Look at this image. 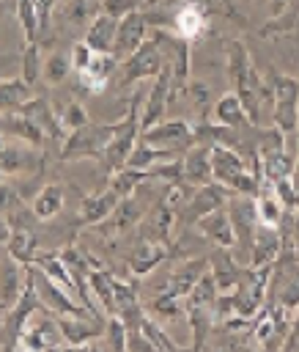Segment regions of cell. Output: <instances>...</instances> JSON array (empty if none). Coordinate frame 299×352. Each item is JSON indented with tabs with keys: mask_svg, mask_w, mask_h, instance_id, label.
Wrapping results in <instances>:
<instances>
[{
	"mask_svg": "<svg viewBox=\"0 0 299 352\" xmlns=\"http://www.w3.org/2000/svg\"><path fill=\"white\" fill-rule=\"evenodd\" d=\"M104 346L112 352H126V324L121 316H107L104 324Z\"/></svg>",
	"mask_w": 299,
	"mask_h": 352,
	"instance_id": "cell-44",
	"label": "cell"
},
{
	"mask_svg": "<svg viewBox=\"0 0 299 352\" xmlns=\"http://www.w3.org/2000/svg\"><path fill=\"white\" fill-rule=\"evenodd\" d=\"M14 16L22 25L25 41H38L41 36V16H38V3L36 0H16L14 3Z\"/></svg>",
	"mask_w": 299,
	"mask_h": 352,
	"instance_id": "cell-36",
	"label": "cell"
},
{
	"mask_svg": "<svg viewBox=\"0 0 299 352\" xmlns=\"http://www.w3.org/2000/svg\"><path fill=\"white\" fill-rule=\"evenodd\" d=\"M173 99H176V96H173V74H170V69L162 63V72L154 77V85H151V91H148V99H145V104H143V110H140V126L148 129V126H154L156 121H162L165 113H167V104H170Z\"/></svg>",
	"mask_w": 299,
	"mask_h": 352,
	"instance_id": "cell-9",
	"label": "cell"
},
{
	"mask_svg": "<svg viewBox=\"0 0 299 352\" xmlns=\"http://www.w3.org/2000/svg\"><path fill=\"white\" fill-rule=\"evenodd\" d=\"M14 206H19V195L14 192V187L0 184V214H8Z\"/></svg>",
	"mask_w": 299,
	"mask_h": 352,
	"instance_id": "cell-46",
	"label": "cell"
},
{
	"mask_svg": "<svg viewBox=\"0 0 299 352\" xmlns=\"http://www.w3.org/2000/svg\"><path fill=\"white\" fill-rule=\"evenodd\" d=\"M173 25H176V33H178L181 38L195 41V38L206 30L203 8H200V6H195V3H189V6L178 8V11H176V16H173Z\"/></svg>",
	"mask_w": 299,
	"mask_h": 352,
	"instance_id": "cell-33",
	"label": "cell"
},
{
	"mask_svg": "<svg viewBox=\"0 0 299 352\" xmlns=\"http://www.w3.org/2000/svg\"><path fill=\"white\" fill-rule=\"evenodd\" d=\"M187 96H189L192 110L200 116V121H206V116L211 113V91H208V85L200 82V80H189V85H187Z\"/></svg>",
	"mask_w": 299,
	"mask_h": 352,
	"instance_id": "cell-42",
	"label": "cell"
},
{
	"mask_svg": "<svg viewBox=\"0 0 299 352\" xmlns=\"http://www.w3.org/2000/svg\"><path fill=\"white\" fill-rule=\"evenodd\" d=\"M118 201H121V195L112 187H104V190H99L93 195H82L80 198V220L85 226L104 223L112 214V209L118 206Z\"/></svg>",
	"mask_w": 299,
	"mask_h": 352,
	"instance_id": "cell-23",
	"label": "cell"
},
{
	"mask_svg": "<svg viewBox=\"0 0 299 352\" xmlns=\"http://www.w3.org/2000/svg\"><path fill=\"white\" fill-rule=\"evenodd\" d=\"M143 214H145V206L140 204L137 192H134V195H126V198H121V201H118V206L112 209V214L101 223V234L121 236V234L132 231L134 226H140Z\"/></svg>",
	"mask_w": 299,
	"mask_h": 352,
	"instance_id": "cell-14",
	"label": "cell"
},
{
	"mask_svg": "<svg viewBox=\"0 0 299 352\" xmlns=\"http://www.w3.org/2000/svg\"><path fill=\"white\" fill-rule=\"evenodd\" d=\"M58 316V327H60V336H63V344L66 346H88L93 338L104 336V324L101 319H93V316H63V314H55Z\"/></svg>",
	"mask_w": 299,
	"mask_h": 352,
	"instance_id": "cell-12",
	"label": "cell"
},
{
	"mask_svg": "<svg viewBox=\"0 0 299 352\" xmlns=\"http://www.w3.org/2000/svg\"><path fill=\"white\" fill-rule=\"evenodd\" d=\"M266 6H269V19H277L280 14H285V11H288L291 0H266Z\"/></svg>",
	"mask_w": 299,
	"mask_h": 352,
	"instance_id": "cell-47",
	"label": "cell"
},
{
	"mask_svg": "<svg viewBox=\"0 0 299 352\" xmlns=\"http://www.w3.org/2000/svg\"><path fill=\"white\" fill-rule=\"evenodd\" d=\"M140 138H143L145 143H151V146L167 151V154L181 157L187 148L195 146V126L187 124V121H181V118H173V121H165V118H162V121H156L154 126L143 129Z\"/></svg>",
	"mask_w": 299,
	"mask_h": 352,
	"instance_id": "cell-4",
	"label": "cell"
},
{
	"mask_svg": "<svg viewBox=\"0 0 299 352\" xmlns=\"http://www.w3.org/2000/svg\"><path fill=\"white\" fill-rule=\"evenodd\" d=\"M145 179H148V170L123 165V168H118V170H112V173L107 176V187H112L121 198H126V195H134V192L143 187Z\"/></svg>",
	"mask_w": 299,
	"mask_h": 352,
	"instance_id": "cell-35",
	"label": "cell"
},
{
	"mask_svg": "<svg viewBox=\"0 0 299 352\" xmlns=\"http://www.w3.org/2000/svg\"><path fill=\"white\" fill-rule=\"evenodd\" d=\"M140 99H143V94H134L126 116L115 121L112 138H110V143L104 148V157H101V173L104 176H110L112 170L123 168L129 162L137 140H140V132H143V126H140V110H143L140 107Z\"/></svg>",
	"mask_w": 299,
	"mask_h": 352,
	"instance_id": "cell-1",
	"label": "cell"
},
{
	"mask_svg": "<svg viewBox=\"0 0 299 352\" xmlns=\"http://www.w3.org/2000/svg\"><path fill=\"white\" fill-rule=\"evenodd\" d=\"M250 66H252V55H250L247 44L239 41V38L228 41V44H225V69H228V80L239 77V74H241L244 69H250Z\"/></svg>",
	"mask_w": 299,
	"mask_h": 352,
	"instance_id": "cell-39",
	"label": "cell"
},
{
	"mask_svg": "<svg viewBox=\"0 0 299 352\" xmlns=\"http://www.w3.org/2000/svg\"><path fill=\"white\" fill-rule=\"evenodd\" d=\"M198 231L211 239L214 245L219 248H230L233 250V242H236V234H233V223H230V214H228V206H219V209H211L206 212L203 217L195 220Z\"/></svg>",
	"mask_w": 299,
	"mask_h": 352,
	"instance_id": "cell-19",
	"label": "cell"
},
{
	"mask_svg": "<svg viewBox=\"0 0 299 352\" xmlns=\"http://www.w3.org/2000/svg\"><path fill=\"white\" fill-rule=\"evenodd\" d=\"M151 316H154L156 322H176V319H184V316H187V297L162 289V292L151 300Z\"/></svg>",
	"mask_w": 299,
	"mask_h": 352,
	"instance_id": "cell-31",
	"label": "cell"
},
{
	"mask_svg": "<svg viewBox=\"0 0 299 352\" xmlns=\"http://www.w3.org/2000/svg\"><path fill=\"white\" fill-rule=\"evenodd\" d=\"M230 195H233V190L225 187V184H219V182H208V184L195 187V192H192V198H189V206H187V220L195 223V220L203 217L206 212L225 206V204L230 201Z\"/></svg>",
	"mask_w": 299,
	"mask_h": 352,
	"instance_id": "cell-15",
	"label": "cell"
},
{
	"mask_svg": "<svg viewBox=\"0 0 299 352\" xmlns=\"http://www.w3.org/2000/svg\"><path fill=\"white\" fill-rule=\"evenodd\" d=\"M269 88L274 96V104H299V80L285 74V72H272L269 74Z\"/></svg>",
	"mask_w": 299,
	"mask_h": 352,
	"instance_id": "cell-37",
	"label": "cell"
},
{
	"mask_svg": "<svg viewBox=\"0 0 299 352\" xmlns=\"http://www.w3.org/2000/svg\"><path fill=\"white\" fill-rule=\"evenodd\" d=\"M162 52V63L170 69L173 74V96H181L187 94V85H189V66H192V41L181 38L178 33H167L162 28L154 30L151 36Z\"/></svg>",
	"mask_w": 299,
	"mask_h": 352,
	"instance_id": "cell-3",
	"label": "cell"
},
{
	"mask_svg": "<svg viewBox=\"0 0 299 352\" xmlns=\"http://www.w3.org/2000/svg\"><path fill=\"white\" fill-rule=\"evenodd\" d=\"M294 30H296V33H299V16H296V28H294Z\"/></svg>",
	"mask_w": 299,
	"mask_h": 352,
	"instance_id": "cell-49",
	"label": "cell"
},
{
	"mask_svg": "<svg viewBox=\"0 0 299 352\" xmlns=\"http://www.w3.org/2000/svg\"><path fill=\"white\" fill-rule=\"evenodd\" d=\"M258 157H261V176H263V182H269V184H274V182H280V179H288V176L294 173L296 160L285 151V146L263 148V151H258Z\"/></svg>",
	"mask_w": 299,
	"mask_h": 352,
	"instance_id": "cell-26",
	"label": "cell"
},
{
	"mask_svg": "<svg viewBox=\"0 0 299 352\" xmlns=\"http://www.w3.org/2000/svg\"><path fill=\"white\" fill-rule=\"evenodd\" d=\"M112 129H115V121H107V124L88 121L85 126L66 135V140L58 148V160L60 162H71V160H99L101 162L104 148L112 138Z\"/></svg>",
	"mask_w": 299,
	"mask_h": 352,
	"instance_id": "cell-2",
	"label": "cell"
},
{
	"mask_svg": "<svg viewBox=\"0 0 299 352\" xmlns=\"http://www.w3.org/2000/svg\"><path fill=\"white\" fill-rule=\"evenodd\" d=\"M115 69H118V58H115L112 52H96L93 60H91V66L80 74V80H82L91 91H101V88L107 85V80L112 77Z\"/></svg>",
	"mask_w": 299,
	"mask_h": 352,
	"instance_id": "cell-30",
	"label": "cell"
},
{
	"mask_svg": "<svg viewBox=\"0 0 299 352\" xmlns=\"http://www.w3.org/2000/svg\"><path fill=\"white\" fill-rule=\"evenodd\" d=\"M19 113H25L27 118H33V121L41 126V132L47 135V140H52V143L60 148V143L66 140V129L60 126L58 113L49 107V102H47L44 96H30V99L19 107Z\"/></svg>",
	"mask_w": 299,
	"mask_h": 352,
	"instance_id": "cell-13",
	"label": "cell"
},
{
	"mask_svg": "<svg viewBox=\"0 0 299 352\" xmlns=\"http://www.w3.org/2000/svg\"><path fill=\"white\" fill-rule=\"evenodd\" d=\"M148 28H151V16L140 8H132L126 11L121 19H118V33H115V47H112V55L121 60L126 55H132L145 38H148Z\"/></svg>",
	"mask_w": 299,
	"mask_h": 352,
	"instance_id": "cell-7",
	"label": "cell"
},
{
	"mask_svg": "<svg viewBox=\"0 0 299 352\" xmlns=\"http://www.w3.org/2000/svg\"><path fill=\"white\" fill-rule=\"evenodd\" d=\"M208 272H211V278H214V283H217L219 292H233L236 283H239V278H241V272H244V264H239L233 258V250L230 248H219L217 245V250L208 258Z\"/></svg>",
	"mask_w": 299,
	"mask_h": 352,
	"instance_id": "cell-20",
	"label": "cell"
},
{
	"mask_svg": "<svg viewBox=\"0 0 299 352\" xmlns=\"http://www.w3.org/2000/svg\"><path fill=\"white\" fill-rule=\"evenodd\" d=\"M69 55H71V69L77 72V74H82L88 66H91V60H93V55H96V50L82 38V41H77L71 50H69Z\"/></svg>",
	"mask_w": 299,
	"mask_h": 352,
	"instance_id": "cell-45",
	"label": "cell"
},
{
	"mask_svg": "<svg viewBox=\"0 0 299 352\" xmlns=\"http://www.w3.org/2000/svg\"><path fill=\"white\" fill-rule=\"evenodd\" d=\"M41 66H44L41 44L38 41H25V50H22V80L27 85H36L41 80Z\"/></svg>",
	"mask_w": 299,
	"mask_h": 352,
	"instance_id": "cell-40",
	"label": "cell"
},
{
	"mask_svg": "<svg viewBox=\"0 0 299 352\" xmlns=\"http://www.w3.org/2000/svg\"><path fill=\"white\" fill-rule=\"evenodd\" d=\"M283 250V236L280 228L258 223L255 226V236H252V248H250V267H269Z\"/></svg>",
	"mask_w": 299,
	"mask_h": 352,
	"instance_id": "cell-17",
	"label": "cell"
},
{
	"mask_svg": "<svg viewBox=\"0 0 299 352\" xmlns=\"http://www.w3.org/2000/svg\"><path fill=\"white\" fill-rule=\"evenodd\" d=\"M69 72H74V69H71V55L55 50V52H49V55L44 58L41 80H44L47 85H60V82L69 77Z\"/></svg>",
	"mask_w": 299,
	"mask_h": 352,
	"instance_id": "cell-38",
	"label": "cell"
},
{
	"mask_svg": "<svg viewBox=\"0 0 299 352\" xmlns=\"http://www.w3.org/2000/svg\"><path fill=\"white\" fill-rule=\"evenodd\" d=\"M176 214H178V209H176L170 201L162 198V201L145 214V220H140L143 239H154V242H165V245H170V231H173Z\"/></svg>",
	"mask_w": 299,
	"mask_h": 352,
	"instance_id": "cell-18",
	"label": "cell"
},
{
	"mask_svg": "<svg viewBox=\"0 0 299 352\" xmlns=\"http://www.w3.org/2000/svg\"><path fill=\"white\" fill-rule=\"evenodd\" d=\"M30 99V85L22 77L0 80V113H14Z\"/></svg>",
	"mask_w": 299,
	"mask_h": 352,
	"instance_id": "cell-34",
	"label": "cell"
},
{
	"mask_svg": "<svg viewBox=\"0 0 299 352\" xmlns=\"http://www.w3.org/2000/svg\"><path fill=\"white\" fill-rule=\"evenodd\" d=\"M27 267H30V272H33V278H36V289H38V297H41V302H44L47 311L63 314V316H93V319H101V316H96L88 305L71 300V297H69V289H63L60 283H55L52 278H47L38 267H33V264H27Z\"/></svg>",
	"mask_w": 299,
	"mask_h": 352,
	"instance_id": "cell-5",
	"label": "cell"
},
{
	"mask_svg": "<svg viewBox=\"0 0 299 352\" xmlns=\"http://www.w3.org/2000/svg\"><path fill=\"white\" fill-rule=\"evenodd\" d=\"M25 280H27V267L19 264L11 253L3 256L0 258V302L5 308H11L19 300L22 289H25Z\"/></svg>",
	"mask_w": 299,
	"mask_h": 352,
	"instance_id": "cell-22",
	"label": "cell"
},
{
	"mask_svg": "<svg viewBox=\"0 0 299 352\" xmlns=\"http://www.w3.org/2000/svg\"><path fill=\"white\" fill-rule=\"evenodd\" d=\"M211 170H214V182L233 190L236 182L250 170V165L239 148L225 146V143H214L211 146Z\"/></svg>",
	"mask_w": 299,
	"mask_h": 352,
	"instance_id": "cell-11",
	"label": "cell"
},
{
	"mask_svg": "<svg viewBox=\"0 0 299 352\" xmlns=\"http://www.w3.org/2000/svg\"><path fill=\"white\" fill-rule=\"evenodd\" d=\"M140 330L145 333V338L151 341V346H154V352H173V349H181V344H176L167 333H165V327H162V322H156L154 316H143V322H140Z\"/></svg>",
	"mask_w": 299,
	"mask_h": 352,
	"instance_id": "cell-41",
	"label": "cell"
},
{
	"mask_svg": "<svg viewBox=\"0 0 299 352\" xmlns=\"http://www.w3.org/2000/svg\"><path fill=\"white\" fill-rule=\"evenodd\" d=\"M214 118H217V124H222V126H233V129H247L252 121H250V116H247V110H244V104H241V99L230 91V94H222L219 99H217V104H214Z\"/></svg>",
	"mask_w": 299,
	"mask_h": 352,
	"instance_id": "cell-29",
	"label": "cell"
},
{
	"mask_svg": "<svg viewBox=\"0 0 299 352\" xmlns=\"http://www.w3.org/2000/svg\"><path fill=\"white\" fill-rule=\"evenodd\" d=\"M184 182L189 187H200L214 182V170H211V146L206 143H195L192 148L184 151Z\"/></svg>",
	"mask_w": 299,
	"mask_h": 352,
	"instance_id": "cell-21",
	"label": "cell"
},
{
	"mask_svg": "<svg viewBox=\"0 0 299 352\" xmlns=\"http://www.w3.org/2000/svg\"><path fill=\"white\" fill-rule=\"evenodd\" d=\"M170 256V248L165 242H154V239H140L132 253H129V270L132 275H148L154 267H159L165 258Z\"/></svg>",
	"mask_w": 299,
	"mask_h": 352,
	"instance_id": "cell-24",
	"label": "cell"
},
{
	"mask_svg": "<svg viewBox=\"0 0 299 352\" xmlns=\"http://www.w3.org/2000/svg\"><path fill=\"white\" fill-rule=\"evenodd\" d=\"M203 272H208V258H189V261L173 267L170 275H167V292L187 297L192 292V286L200 280Z\"/></svg>",
	"mask_w": 299,
	"mask_h": 352,
	"instance_id": "cell-27",
	"label": "cell"
},
{
	"mask_svg": "<svg viewBox=\"0 0 299 352\" xmlns=\"http://www.w3.org/2000/svg\"><path fill=\"white\" fill-rule=\"evenodd\" d=\"M58 118H60V126L66 129V135H69V132H74V129H80V126H85V124L91 121V116H88V110H85V104H80L77 99L66 102V104H63V110L58 113Z\"/></svg>",
	"mask_w": 299,
	"mask_h": 352,
	"instance_id": "cell-43",
	"label": "cell"
},
{
	"mask_svg": "<svg viewBox=\"0 0 299 352\" xmlns=\"http://www.w3.org/2000/svg\"><path fill=\"white\" fill-rule=\"evenodd\" d=\"M162 72V52L156 47L154 38H145L132 55L123 58V66H121V77H118V85H132V82H140V80H154L156 74Z\"/></svg>",
	"mask_w": 299,
	"mask_h": 352,
	"instance_id": "cell-6",
	"label": "cell"
},
{
	"mask_svg": "<svg viewBox=\"0 0 299 352\" xmlns=\"http://www.w3.org/2000/svg\"><path fill=\"white\" fill-rule=\"evenodd\" d=\"M0 135L22 140V143H27L33 148H44V143H47V135L41 132V126L33 118H27L25 113H19V110L0 113Z\"/></svg>",
	"mask_w": 299,
	"mask_h": 352,
	"instance_id": "cell-16",
	"label": "cell"
},
{
	"mask_svg": "<svg viewBox=\"0 0 299 352\" xmlns=\"http://www.w3.org/2000/svg\"><path fill=\"white\" fill-rule=\"evenodd\" d=\"M63 341L60 336V327H58V316H52V311H41V316H30L22 338H19V346L22 349H58Z\"/></svg>",
	"mask_w": 299,
	"mask_h": 352,
	"instance_id": "cell-10",
	"label": "cell"
},
{
	"mask_svg": "<svg viewBox=\"0 0 299 352\" xmlns=\"http://www.w3.org/2000/svg\"><path fill=\"white\" fill-rule=\"evenodd\" d=\"M8 253L19 261V264H33L38 256V236L30 226H19V228H8V239H5Z\"/></svg>",
	"mask_w": 299,
	"mask_h": 352,
	"instance_id": "cell-28",
	"label": "cell"
},
{
	"mask_svg": "<svg viewBox=\"0 0 299 352\" xmlns=\"http://www.w3.org/2000/svg\"><path fill=\"white\" fill-rule=\"evenodd\" d=\"M30 209H33V214H36L38 220H52V217H58V212L63 209V187L55 184V182L44 184V187L36 192Z\"/></svg>",
	"mask_w": 299,
	"mask_h": 352,
	"instance_id": "cell-32",
	"label": "cell"
},
{
	"mask_svg": "<svg viewBox=\"0 0 299 352\" xmlns=\"http://www.w3.org/2000/svg\"><path fill=\"white\" fill-rule=\"evenodd\" d=\"M41 148H33L22 140H5L0 151V173L3 176H33L41 170Z\"/></svg>",
	"mask_w": 299,
	"mask_h": 352,
	"instance_id": "cell-8",
	"label": "cell"
},
{
	"mask_svg": "<svg viewBox=\"0 0 299 352\" xmlns=\"http://www.w3.org/2000/svg\"><path fill=\"white\" fill-rule=\"evenodd\" d=\"M118 19L121 16H112L107 14L104 8L91 19L88 25V33H85V41L96 50V52H112L115 47V33H118Z\"/></svg>",
	"mask_w": 299,
	"mask_h": 352,
	"instance_id": "cell-25",
	"label": "cell"
},
{
	"mask_svg": "<svg viewBox=\"0 0 299 352\" xmlns=\"http://www.w3.org/2000/svg\"><path fill=\"white\" fill-rule=\"evenodd\" d=\"M296 143H299V124H296Z\"/></svg>",
	"mask_w": 299,
	"mask_h": 352,
	"instance_id": "cell-48",
	"label": "cell"
}]
</instances>
